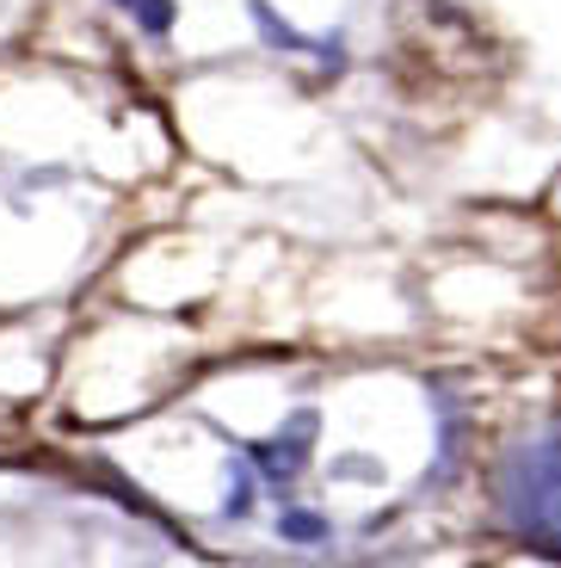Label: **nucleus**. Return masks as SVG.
<instances>
[{"label":"nucleus","mask_w":561,"mask_h":568,"mask_svg":"<svg viewBox=\"0 0 561 568\" xmlns=\"http://www.w3.org/2000/svg\"><path fill=\"white\" fill-rule=\"evenodd\" d=\"M118 7H136V0H118Z\"/></svg>","instance_id":"nucleus-6"},{"label":"nucleus","mask_w":561,"mask_h":568,"mask_svg":"<svg viewBox=\"0 0 561 568\" xmlns=\"http://www.w3.org/2000/svg\"><path fill=\"white\" fill-rule=\"evenodd\" d=\"M253 19H259L266 43H278V50H303V57H322V62H346V43H315V38H303L296 26H284V19L272 13L266 0H253Z\"/></svg>","instance_id":"nucleus-3"},{"label":"nucleus","mask_w":561,"mask_h":568,"mask_svg":"<svg viewBox=\"0 0 561 568\" xmlns=\"http://www.w3.org/2000/svg\"><path fill=\"white\" fill-rule=\"evenodd\" d=\"M136 13H142V26H149V31H167L173 7H167V0H136Z\"/></svg>","instance_id":"nucleus-5"},{"label":"nucleus","mask_w":561,"mask_h":568,"mask_svg":"<svg viewBox=\"0 0 561 568\" xmlns=\"http://www.w3.org/2000/svg\"><path fill=\"white\" fill-rule=\"evenodd\" d=\"M500 513L519 538L555 544V433L519 445L500 469Z\"/></svg>","instance_id":"nucleus-1"},{"label":"nucleus","mask_w":561,"mask_h":568,"mask_svg":"<svg viewBox=\"0 0 561 568\" xmlns=\"http://www.w3.org/2000/svg\"><path fill=\"white\" fill-rule=\"evenodd\" d=\"M278 531H284L290 544H322V538H327V519H322V513H284Z\"/></svg>","instance_id":"nucleus-4"},{"label":"nucleus","mask_w":561,"mask_h":568,"mask_svg":"<svg viewBox=\"0 0 561 568\" xmlns=\"http://www.w3.org/2000/svg\"><path fill=\"white\" fill-rule=\"evenodd\" d=\"M309 445H315V414H296V420L278 433V439H266V445H247V457H253L259 469H266L272 483H290L296 469L309 464Z\"/></svg>","instance_id":"nucleus-2"}]
</instances>
